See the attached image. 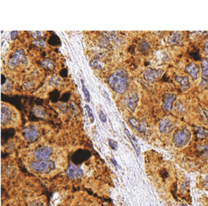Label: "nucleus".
<instances>
[{
  "instance_id": "obj_1",
  "label": "nucleus",
  "mask_w": 208,
  "mask_h": 206,
  "mask_svg": "<svg viewBox=\"0 0 208 206\" xmlns=\"http://www.w3.org/2000/svg\"><path fill=\"white\" fill-rule=\"evenodd\" d=\"M108 82L112 88L117 93L125 92L129 87V78L126 72L122 69L117 71L109 76Z\"/></svg>"
},
{
  "instance_id": "obj_2",
  "label": "nucleus",
  "mask_w": 208,
  "mask_h": 206,
  "mask_svg": "<svg viewBox=\"0 0 208 206\" xmlns=\"http://www.w3.org/2000/svg\"><path fill=\"white\" fill-rule=\"evenodd\" d=\"M55 167V163L52 160H48L32 162L29 165V168L32 171L40 173H49L52 172Z\"/></svg>"
},
{
  "instance_id": "obj_3",
  "label": "nucleus",
  "mask_w": 208,
  "mask_h": 206,
  "mask_svg": "<svg viewBox=\"0 0 208 206\" xmlns=\"http://www.w3.org/2000/svg\"><path fill=\"white\" fill-rule=\"evenodd\" d=\"M191 137V133L189 130L184 129L176 132L174 136V142L178 147H182L188 143Z\"/></svg>"
},
{
  "instance_id": "obj_4",
  "label": "nucleus",
  "mask_w": 208,
  "mask_h": 206,
  "mask_svg": "<svg viewBox=\"0 0 208 206\" xmlns=\"http://www.w3.org/2000/svg\"><path fill=\"white\" fill-rule=\"evenodd\" d=\"M53 149L49 147H41L33 151L35 158L40 160H47L52 155Z\"/></svg>"
},
{
  "instance_id": "obj_5",
  "label": "nucleus",
  "mask_w": 208,
  "mask_h": 206,
  "mask_svg": "<svg viewBox=\"0 0 208 206\" xmlns=\"http://www.w3.org/2000/svg\"><path fill=\"white\" fill-rule=\"evenodd\" d=\"M25 140L28 142H33L39 136V132L35 126H29L24 128L22 131Z\"/></svg>"
},
{
  "instance_id": "obj_6",
  "label": "nucleus",
  "mask_w": 208,
  "mask_h": 206,
  "mask_svg": "<svg viewBox=\"0 0 208 206\" xmlns=\"http://www.w3.org/2000/svg\"><path fill=\"white\" fill-rule=\"evenodd\" d=\"M66 175L69 178L76 180L81 178L83 175V171L79 167L70 162L68 169L66 170Z\"/></svg>"
},
{
  "instance_id": "obj_7",
  "label": "nucleus",
  "mask_w": 208,
  "mask_h": 206,
  "mask_svg": "<svg viewBox=\"0 0 208 206\" xmlns=\"http://www.w3.org/2000/svg\"><path fill=\"white\" fill-rule=\"evenodd\" d=\"M24 59V54L22 50H17L13 54L11 59L8 62V66L10 68H13L20 65L22 60Z\"/></svg>"
},
{
  "instance_id": "obj_8",
  "label": "nucleus",
  "mask_w": 208,
  "mask_h": 206,
  "mask_svg": "<svg viewBox=\"0 0 208 206\" xmlns=\"http://www.w3.org/2000/svg\"><path fill=\"white\" fill-rule=\"evenodd\" d=\"M174 128V124L168 120H162L160 123V130L161 133H169Z\"/></svg>"
},
{
  "instance_id": "obj_9",
  "label": "nucleus",
  "mask_w": 208,
  "mask_h": 206,
  "mask_svg": "<svg viewBox=\"0 0 208 206\" xmlns=\"http://www.w3.org/2000/svg\"><path fill=\"white\" fill-rule=\"evenodd\" d=\"M162 72V71L159 70H148L145 74V79L149 80V81H152V80L156 79L158 77L160 76Z\"/></svg>"
},
{
  "instance_id": "obj_10",
  "label": "nucleus",
  "mask_w": 208,
  "mask_h": 206,
  "mask_svg": "<svg viewBox=\"0 0 208 206\" xmlns=\"http://www.w3.org/2000/svg\"><path fill=\"white\" fill-rule=\"evenodd\" d=\"M185 71H186L189 75L192 77L193 79L195 80L197 79L198 73L199 72V68H198V65H196V64L191 63L186 67Z\"/></svg>"
},
{
  "instance_id": "obj_11",
  "label": "nucleus",
  "mask_w": 208,
  "mask_h": 206,
  "mask_svg": "<svg viewBox=\"0 0 208 206\" xmlns=\"http://www.w3.org/2000/svg\"><path fill=\"white\" fill-rule=\"evenodd\" d=\"M175 99V95L172 94H168L166 95L164 99V101H163L162 108L166 111H169L171 108V105L173 101Z\"/></svg>"
},
{
  "instance_id": "obj_12",
  "label": "nucleus",
  "mask_w": 208,
  "mask_h": 206,
  "mask_svg": "<svg viewBox=\"0 0 208 206\" xmlns=\"http://www.w3.org/2000/svg\"><path fill=\"white\" fill-rule=\"evenodd\" d=\"M125 132H126V133L127 135V136L129 137V138L130 139V142H132L133 144V147H134V149H135V152L137 153V156H140V147L139 146V144H138V142H137V140H136V138L134 137V136H130V134L129 133V131H128L126 128V129H125Z\"/></svg>"
},
{
  "instance_id": "obj_13",
  "label": "nucleus",
  "mask_w": 208,
  "mask_h": 206,
  "mask_svg": "<svg viewBox=\"0 0 208 206\" xmlns=\"http://www.w3.org/2000/svg\"><path fill=\"white\" fill-rule=\"evenodd\" d=\"M175 80L180 84L184 89H187L190 87V81L187 76H176Z\"/></svg>"
},
{
  "instance_id": "obj_14",
  "label": "nucleus",
  "mask_w": 208,
  "mask_h": 206,
  "mask_svg": "<svg viewBox=\"0 0 208 206\" xmlns=\"http://www.w3.org/2000/svg\"><path fill=\"white\" fill-rule=\"evenodd\" d=\"M129 122H130V124L132 125V126L134 128H135L137 130H138L140 132H141V133H145V132H146L145 127H144L142 126V124H140V122L137 121L135 120V119L130 118L129 120Z\"/></svg>"
},
{
  "instance_id": "obj_15",
  "label": "nucleus",
  "mask_w": 208,
  "mask_h": 206,
  "mask_svg": "<svg viewBox=\"0 0 208 206\" xmlns=\"http://www.w3.org/2000/svg\"><path fill=\"white\" fill-rule=\"evenodd\" d=\"M202 76L204 80L208 82V60H204L202 62Z\"/></svg>"
},
{
  "instance_id": "obj_16",
  "label": "nucleus",
  "mask_w": 208,
  "mask_h": 206,
  "mask_svg": "<svg viewBox=\"0 0 208 206\" xmlns=\"http://www.w3.org/2000/svg\"><path fill=\"white\" fill-rule=\"evenodd\" d=\"M10 117V112L6 108L5 106H2L1 108V122L4 123L7 120V119Z\"/></svg>"
},
{
  "instance_id": "obj_17",
  "label": "nucleus",
  "mask_w": 208,
  "mask_h": 206,
  "mask_svg": "<svg viewBox=\"0 0 208 206\" xmlns=\"http://www.w3.org/2000/svg\"><path fill=\"white\" fill-rule=\"evenodd\" d=\"M137 102V96L136 95H131L129 99V101H128V106H129V108L131 109V110H134V108H135L136 106Z\"/></svg>"
},
{
  "instance_id": "obj_18",
  "label": "nucleus",
  "mask_w": 208,
  "mask_h": 206,
  "mask_svg": "<svg viewBox=\"0 0 208 206\" xmlns=\"http://www.w3.org/2000/svg\"><path fill=\"white\" fill-rule=\"evenodd\" d=\"M180 37L181 35L180 33H174L171 35L169 40L171 43H178L180 40Z\"/></svg>"
},
{
  "instance_id": "obj_19",
  "label": "nucleus",
  "mask_w": 208,
  "mask_h": 206,
  "mask_svg": "<svg viewBox=\"0 0 208 206\" xmlns=\"http://www.w3.org/2000/svg\"><path fill=\"white\" fill-rule=\"evenodd\" d=\"M207 136V131L205 129H204L203 128H199L197 130L196 136L198 138L203 139V138H205Z\"/></svg>"
},
{
  "instance_id": "obj_20",
  "label": "nucleus",
  "mask_w": 208,
  "mask_h": 206,
  "mask_svg": "<svg viewBox=\"0 0 208 206\" xmlns=\"http://www.w3.org/2000/svg\"><path fill=\"white\" fill-rule=\"evenodd\" d=\"M81 82H82V90H83V93H84L85 98L86 99V101H87L88 102H89V101H90V95H89V92L88 91V90L85 86L84 82H83V80H81Z\"/></svg>"
},
{
  "instance_id": "obj_21",
  "label": "nucleus",
  "mask_w": 208,
  "mask_h": 206,
  "mask_svg": "<svg viewBox=\"0 0 208 206\" xmlns=\"http://www.w3.org/2000/svg\"><path fill=\"white\" fill-rule=\"evenodd\" d=\"M85 108H86V111H87V112L88 114V117L90 119V121L91 123H93L94 121V115L93 113H92V109L90 108V107L88 105H86L85 106Z\"/></svg>"
},
{
  "instance_id": "obj_22",
  "label": "nucleus",
  "mask_w": 208,
  "mask_h": 206,
  "mask_svg": "<svg viewBox=\"0 0 208 206\" xmlns=\"http://www.w3.org/2000/svg\"><path fill=\"white\" fill-rule=\"evenodd\" d=\"M99 119H100V120L103 122V123H105V122H106V121H107L106 116L105 115L104 112L101 110L99 111Z\"/></svg>"
},
{
  "instance_id": "obj_23",
  "label": "nucleus",
  "mask_w": 208,
  "mask_h": 206,
  "mask_svg": "<svg viewBox=\"0 0 208 206\" xmlns=\"http://www.w3.org/2000/svg\"><path fill=\"white\" fill-rule=\"evenodd\" d=\"M108 143H109L110 147L113 150L116 151L117 149V143L116 142L113 140H111V139H109V140H108Z\"/></svg>"
},
{
  "instance_id": "obj_24",
  "label": "nucleus",
  "mask_w": 208,
  "mask_h": 206,
  "mask_svg": "<svg viewBox=\"0 0 208 206\" xmlns=\"http://www.w3.org/2000/svg\"><path fill=\"white\" fill-rule=\"evenodd\" d=\"M200 149L202 151L203 156L205 157H208V147L205 145H203L200 147Z\"/></svg>"
},
{
  "instance_id": "obj_25",
  "label": "nucleus",
  "mask_w": 208,
  "mask_h": 206,
  "mask_svg": "<svg viewBox=\"0 0 208 206\" xmlns=\"http://www.w3.org/2000/svg\"><path fill=\"white\" fill-rule=\"evenodd\" d=\"M43 65H44V66L47 67H51L52 66V62H51V61L49 60H44L43 62Z\"/></svg>"
},
{
  "instance_id": "obj_26",
  "label": "nucleus",
  "mask_w": 208,
  "mask_h": 206,
  "mask_svg": "<svg viewBox=\"0 0 208 206\" xmlns=\"http://www.w3.org/2000/svg\"><path fill=\"white\" fill-rule=\"evenodd\" d=\"M35 43H36L37 45H38V46H44V44H44V42L43 41V40H39L38 42L36 41V42H35Z\"/></svg>"
},
{
  "instance_id": "obj_27",
  "label": "nucleus",
  "mask_w": 208,
  "mask_h": 206,
  "mask_svg": "<svg viewBox=\"0 0 208 206\" xmlns=\"http://www.w3.org/2000/svg\"><path fill=\"white\" fill-rule=\"evenodd\" d=\"M204 51H205V52L207 53V54H208V40L206 42L205 44Z\"/></svg>"
},
{
  "instance_id": "obj_28",
  "label": "nucleus",
  "mask_w": 208,
  "mask_h": 206,
  "mask_svg": "<svg viewBox=\"0 0 208 206\" xmlns=\"http://www.w3.org/2000/svg\"><path fill=\"white\" fill-rule=\"evenodd\" d=\"M18 33V31H13L11 32V40H13L15 36L16 35V34Z\"/></svg>"
},
{
  "instance_id": "obj_29",
  "label": "nucleus",
  "mask_w": 208,
  "mask_h": 206,
  "mask_svg": "<svg viewBox=\"0 0 208 206\" xmlns=\"http://www.w3.org/2000/svg\"><path fill=\"white\" fill-rule=\"evenodd\" d=\"M104 96H105V97H106V99H108V102L110 103V99L109 97H108V94H107V92H105V91H104Z\"/></svg>"
},
{
  "instance_id": "obj_30",
  "label": "nucleus",
  "mask_w": 208,
  "mask_h": 206,
  "mask_svg": "<svg viewBox=\"0 0 208 206\" xmlns=\"http://www.w3.org/2000/svg\"><path fill=\"white\" fill-rule=\"evenodd\" d=\"M111 162H112V163H113V165H114L115 167H118V165H117V162H116V160H115L114 159L112 158V159H111Z\"/></svg>"
},
{
  "instance_id": "obj_31",
  "label": "nucleus",
  "mask_w": 208,
  "mask_h": 206,
  "mask_svg": "<svg viewBox=\"0 0 208 206\" xmlns=\"http://www.w3.org/2000/svg\"><path fill=\"white\" fill-rule=\"evenodd\" d=\"M179 206H187L186 204H185V203H182V204H180Z\"/></svg>"
},
{
  "instance_id": "obj_32",
  "label": "nucleus",
  "mask_w": 208,
  "mask_h": 206,
  "mask_svg": "<svg viewBox=\"0 0 208 206\" xmlns=\"http://www.w3.org/2000/svg\"><path fill=\"white\" fill-rule=\"evenodd\" d=\"M105 206H109V205H105Z\"/></svg>"
}]
</instances>
